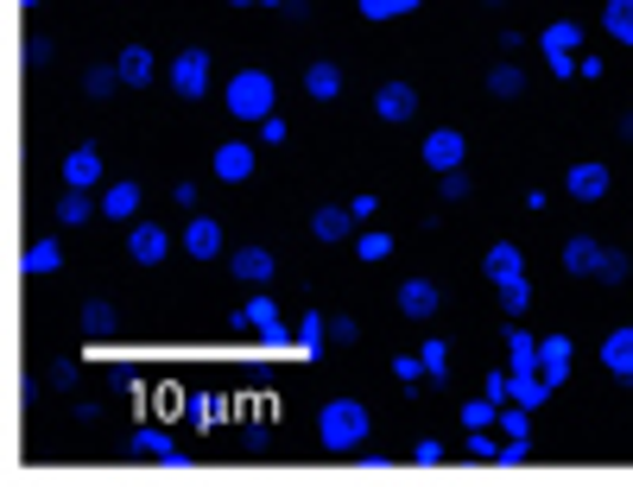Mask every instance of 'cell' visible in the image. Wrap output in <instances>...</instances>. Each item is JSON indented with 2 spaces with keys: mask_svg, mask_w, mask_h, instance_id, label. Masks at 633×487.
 <instances>
[{
  "mask_svg": "<svg viewBox=\"0 0 633 487\" xmlns=\"http://www.w3.org/2000/svg\"><path fill=\"white\" fill-rule=\"evenodd\" d=\"M368 431H374V418H368V406H354V399H324V411H317V436H324V450H361L368 443Z\"/></svg>",
  "mask_w": 633,
  "mask_h": 487,
  "instance_id": "obj_1",
  "label": "cell"
},
{
  "mask_svg": "<svg viewBox=\"0 0 633 487\" xmlns=\"http://www.w3.org/2000/svg\"><path fill=\"white\" fill-rule=\"evenodd\" d=\"M273 108H279V82L266 77V70H234V77H228V114H234V121H253V128H260Z\"/></svg>",
  "mask_w": 633,
  "mask_h": 487,
  "instance_id": "obj_2",
  "label": "cell"
},
{
  "mask_svg": "<svg viewBox=\"0 0 633 487\" xmlns=\"http://www.w3.org/2000/svg\"><path fill=\"white\" fill-rule=\"evenodd\" d=\"M228 330L260 335L266 348H285V342H292V323H285V317H279V305H273V298H260V291H253L248 305H241L234 317H228Z\"/></svg>",
  "mask_w": 633,
  "mask_h": 487,
  "instance_id": "obj_3",
  "label": "cell"
},
{
  "mask_svg": "<svg viewBox=\"0 0 633 487\" xmlns=\"http://www.w3.org/2000/svg\"><path fill=\"white\" fill-rule=\"evenodd\" d=\"M538 52L552 64V77H577V52H582V26L577 20H552L538 32Z\"/></svg>",
  "mask_w": 633,
  "mask_h": 487,
  "instance_id": "obj_4",
  "label": "cell"
},
{
  "mask_svg": "<svg viewBox=\"0 0 633 487\" xmlns=\"http://www.w3.org/2000/svg\"><path fill=\"white\" fill-rule=\"evenodd\" d=\"M172 89L184 102H203V96H209V52H177L172 57Z\"/></svg>",
  "mask_w": 633,
  "mask_h": 487,
  "instance_id": "obj_5",
  "label": "cell"
},
{
  "mask_svg": "<svg viewBox=\"0 0 633 487\" xmlns=\"http://www.w3.org/2000/svg\"><path fill=\"white\" fill-rule=\"evenodd\" d=\"M165 254H172V234L159 229V222H133V234H127V259H133V266H165Z\"/></svg>",
  "mask_w": 633,
  "mask_h": 487,
  "instance_id": "obj_6",
  "label": "cell"
},
{
  "mask_svg": "<svg viewBox=\"0 0 633 487\" xmlns=\"http://www.w3.org/2000/svg\"><path fill=\"white\" fill-rule=\"evenodd\" d=\"M374 114L386 121V128L412 121V114H418V89H412V82H380V89H374Z\"/></svg>",
  "mask_w": 633,
  "mask_h": 487,
  "instance_id": "obj_7",
  "label": "cell"
},
{
  "mask_svg": "<svg viewBox=\"0 0 633 487\" xmlns=\"http://www.w3.org/2000/svg\"><path fill=\"white\" fill-rule=\"evenodd\" d=\"M462 153H469V146H462V133L456 128H437L425 140V165L437 171V178H444V171H462Z\"/></svg>",
  "mask_w": 633,
  "mask_h": 487,
  "instance_id": "obj_8",
  "label": "cell"
},
{
  "mask_svg": "<svg viewBox=\"0 0 633 487\" xmlns=\"http://www.w3.org/2000/svg\"><path fill=\"white\" fill-rule=\"evenodd\" d=\"M253 146L248 140H228V146H216V158H209V171H216V178L222 184H241V178H253Z\"/></svg>",
  "mask_w": 633,
  "mask_h": 487,
  "instance_id": "obj_9",
  "label": "cell"
},
{
  "mask_svg": "<svg viewBox=\"0 0 633 487\" xmlns=\"http://www.w3.org/2000/svg\"><path fill=\"white\" fill-rule=\"evenodd\" d=\"M354 229H361V222H354V209H349V203H342V209H336V203H324L317 215H310V234H317L324 247H342V241H349Z\"/></svg>",
  "mask_w": 633,
  "mask_h": 487,
  "instance_id": "obj_10",
  "label": "cell"
},
{
  "mask_svg": "<svg viewBox=\"0 0 633 487\" xmlns=\"http://www.w3.org/2000/svg\"><path fill=\"white\" fill-rule=\"evenodd\" d=\"M564 190H570L577 203H596V197H608V165H596V158H582V165H570V178H564Z\"/></svg>",
  "mask_w": 633,
  "mask_h": 487,
  "instance_id": "obj_11",
  "label": "cell"
},
{
  "mask_svg": "<svg viewBox=\"0 0 633 487\" xmlns=\"http://www.w3.org/2000/svg\"><path fill=\"white\" fill-rule=\"evenodd\" d=\"M127 450H133V456H159L165 468H190V456H184L165 431H133V436H127Z\"/></svg>",
  "mask_w": 633,
  "mask_h": 487,
  "instance_id": "obj_12",
  "label": "cell"
},
{
  "mask_svg": "<svg viewBox=\"0 0 633 487\" xmlns=\"http://www.w3.org/2000/svg\"><path fill=\"white\" fill-rule=\"evenodd\" d=\"M602 241H589V234H577V241H564V273L570 279H596V266H602Z\"/></svg>",
  "mask_w": 633,
  "mask_h": 487,
  "instance_id": "obj_13",
  "label": "cell"
},
{
  "mask_svg": "<svg viewBox=\"0 0 633 487\" xmlns=\"http://www.w3.org/2000/svg\"><path fill=\"white\" fill-rule=\"evenodd\" d=\"M437 305H444V298H437V285H430V279H405L400 285V310L412 317V323H430Z\"/></svg>",
  "mask_w": 633,
  "mask_h": 487,
  "instance_id": "obj_14",
  "label": "cell"
},
{
  "mask_svg": "<svg viewBox=\"0 0 633 487\" xmlns=\"http://www.w3.org/2000/svg\"><path fill=\"white\" fill-rule=\"evenodd\" d=\"M96 184H101V153L96 146H76L64 158V190H96Z\"/></svg>",
  "mask_w": 633,
  "mask_h": 487,
  "instance_id": "obj_15",
  "label": "cell"
},
{
  "mask_svg": "<svg viewBox=\"0 0 633 487\" xmlns=\"http://www.w3.org/2000/svg\"><path fill=\"white\" fill-rule=\"evenodd\" d=\"M538 374H545V386L570 380V335H545L538 342Z\"/></svg>",
  "mask_w": 633,
  "mask_h": 487,
  "instance_id": "obj_16",
  "label": "cell"
},
{
  "mask_svg": "<svg viewBox=\"0 0 633 487\" xmlns=\"http://www.w3.org/2000/svg\"><path fill=\"white\" fill-rule=\"evenodd\" d=\"M304 96H310V102H336V96H342V64L317 57V64L304 70Z\"/></svg>",
  "mask_w": 633,
  "mask_h": 487,
  "instance_id": "obj_17",
  "label": "cell"
},
{
  "mask_svg": "<svg viewBox=\"0 0 633 487\" xmlns=\"http://www.w3.org/2000/svg\"><path fill=\"white\" fill-rule=\"evenodd\" d=\"M101 215H108V222H133V215H140V184L133 178L108 184V190H101Z\"/></svg>",
  "mask_w": 633,
  "mask_h": 487,
  "instance_id": "obj_18",
  "label": "cell"
},
{
  "mask_svg": "<svg viewBox=\"0 0 633 487\" xmlns=\"http://www.w3.org/2000/svg\"><path fill=\"white\" fill-rule=\"evenodd\" d=\"M602 367L614 374V380H633V323H627V330H614L602 342Z\"/></svg>",
  "mask_w": 633,
  "mask_h": 487,
  "instance_id": "obj_19",
  "label": "cell"
},
{
  "mask_svg": "<svg viewBox=\"0 0 633 487\" xmlns=\"http://www.w3.org/2000/svg\"><path fill=\"white\" fill-rule=\"evenodd\" d=\"M51 215H57V229H83L89 215H101V203H89V190H64V197L51 203Z\"/></svg>",
  "mask_w": 633,
  "mask_h": 487,
  "instance_id": "obj_20",
  "label": "cell"
},
{
  "mask_svg": "<svg viewBox=\"0 0 633 487\" xmlns=\"http://www.w3.org/2000/svg\"><path fill=\"white\" fill-rule=\"evenodd\" d=\"M228 273L241 285H266L273 279V254H266V247H241V254L228 259Z\"/></svg>",
  "mask_w": 633,
  "mask_h": 487,
  "instance_id": "obj_21",
  "label": "cell"
},
{
  "mask_svg": "<svg viewBox=\"0 0 633 487\" xmlns=\"http://www.w3.org/2000/svg\"><path fill=\"white\" fill-rule=\"evenodd\" d=\"M184 254H190V259H216V254H222V229H216L209 215H197V222L184 229Z\"/></svg>",
  "mask_w": 633,
  "mask_h": 487,
  "instance_id": "obj_22",
  "label": "cell"
},
{
  "mask_svg": "<svg viewBox=\"0 0 633 487\" xmlns=\"http://www.w3.org/2000/svg\"><path fill=\"white\" fill-rule=\"evenodd\" d=\"M83 335H89V342H114V335H121V317H114V305L89 298V305H83Z\"/></svg>",
  "mask_w": 633,
  "mask_h": 487,
  "instance_id": "obj_23",
  "label": "cell"
},
{
  "mask_svg": "<svg viewBox=\"0 0 633 487\" xmlns=\"http://www.w3.org/2000/svg\"><path fill=\"white\" fill-rule=\"evenodd\" d=\"M488 96H494V102H520V96H526V70H520V64H494V70H488Z\"/></svg>",
  "mask_w": 633,
  "mask_h": 487,
  "instance_id": "obj_24",
  "label": "cell"
},
{
  "mask_svg": "<svg viewBox=\"0 0 633 487\" xmlns=\"http://www.w3.org/2000/svg\"><path fill=\"white\" fill-rule=\"evenodd\" d=\"M114 70H121L127 89H146V82H152V52H146V45H127V52L114 57Z\"/></svg>",
  "mask_w": 633,
  "mask_h": 487,
  "instance_id": "obj_25",
  "label": "cell"
},
{
  "mask_svg": "<svg viewBox=\"0 0 633 487\" xmlns=\"http://www.w3.org/2000/svg\"><path fill=\"white\" fill-rule=\"evenodd\" d=\"M488 279L506 285V279H526V259H520V247L513 241H501V247H488Z\"/></svg>",
  "mask_w": 633,
  "mask_h": 487,
  "instance_id": "obj_26",
  "label": "cell"
},
{
  "mask_svg": "<svg viewBox=\"0 0 633 487\" xmlns=\"http://www.w3.org/2000/svg\"><path fill=\"white\" fill-rule=\"evenodd\" d=\"M602 32L614 45H633V0H608L602 7Z\"/></svg>",
  "mask_w": 633,
  "mask_h": 487,
  "instance_id": "obj_27",
  "label": "cell"
},
{
  "mask_svg": "<svg viewBox=\"0 0 633 487\" xmlns=\"http://www.w3.org/2000/svg\"><path fill=\"white\" fill-rule=\"evenodd\" d=\"M20 266L32 273V279H45V273H57V266H64V247H57V241H32Z\"/></svg>",
  "mask_w": 633,
  "mask_h": 487,
  "instance_id": "obj_28",
  "label": "cell"
},
{
  "mask_svg": "<svg viewBox=\"0 0 633 487\" xmlns=\"http://www.w3.org/2000/svg\"><path fill=\"white\" fill-rule=\"evenodd\" d=\"M506 355H513V374H532V367H538V342H532L520 323H506Z\"/></svg>",
  "mask_w": 633,
  "mask_h": 487,
  "instance_id": "obj_29",
  "label": "cell"
},
{
  "mask_svg": "<svg viewBox=\"0 0 633 487\" xmlns=\"http://www.w3.org/2000/svg\"><path fill=\"white\" fill-rule=\"evenodd\" d=\"M83 89H89V102H108V96L121 89V70H114V64H89V70H83Z\"/></svg>",
  "mask_w": 633,
  "mask_h": 487,
  "instance_id": "obj_30",
  "label": "cell"
},
{
  "mask_svg": "<svg viewBox=\"0 0 633 487\" xmlns=\"http://www.w3.org/2000/svg\"><path fill=\"white\" fill-rule=\"evenodd\" d=\"M545 392H552V386H545V374H513V406L538 411V406H545Z\"/></svg>",
  "mask_w": 633,
  "mask_h": 487,
  "instance_id": "obj_31",
  "label": "cell"
},
{
  "mask_svg": "<svg viewBox=\"0 0 633 487\" xmlns=\"http://www.w3.org/2000/svg\"><path fill=\"white\" fill-rule=\"evenodd\" d=\"M456 418H462V424H469V431H488V424H494V418H501V399H488V392H481V399H469V406L456 411Z\"/></svg>",
  "mask_w": 633,
  "mask_h": 487,
  "instance_id": "obj_32",
  "label": "cell"
},
{
  "mask_svg": "<svg viewBox=\"0 0 633 487\" xmlns=\"http://www.w3.org/2000/svg\"><path fill=\"white\" fill-rule=\"evenodd\" d=\"M361 7V20H405L412 7H425V0H354Z\"/></svg>",
  "mask_w": 633,
  "mask_h": 487,
  "instance_id": "obj_33",
  "label": "cell"
},
{
  "mask_svg": "<svg viewBox=\"0 0 633 487\" xmlns=\"http://www.w3.org/2000/svg\"><path fill=\"white\" fill-rule=\"evenodd\" d=\"M418 355H425V374H430V386H444V380H450V348H444L437 335H430V342L418 348Z\"/></svg>",
  "mask_w": 633,
  "mask_h": 487,
  "instance_id": "obj_34",
  "label": "cell"
},
{
  "mask_svg": "<svg viewBox=\"0 0 633 487\" xmlns=\"http://www.w3.org/2000/svg\"><path fill=\"white\" fill-rule=\"evenodd\" d=\"M501 310L506 317H526L532 310V279H506L501 285Z\"/></svg>",
  "mask_w": 633,
  "mask_h": 487,
  "instance_id": "obj_35",
  "label": "cell"
},
{
  "mask_svg": "<svg viewBox=\"0 0 633 487\" xmlns=\"http://www.w3.org/2000/svg\"><path fill=\"white\" fill-rule=\"evenodd\" d=\"M627 273H633V266H627V254H614V247H608V254H602V266H596V285H627Z\"/></svg>",
  "mask_w": 633,
  "mask_h": 487,
  "instance_id": "obj_36",
  "label": "cell"
},
{
  "mask_svg": "<svg viewBox=\"0 0 633 487\" xmlns=\"http://www.w3.org/2000/svg\"><path fill=\"white\" fill-rule=\"evenodd\" d=\"M354 254L368 259V266H380V259L393 254V241H386V234H374V229H368V234H361V241H354Z\"/></svg>",
  "mask_w": 633,
  "mask_h": 487,
  "instance_id": "obj_37",
  "label": "cell"
},
{
  "mask_svg": "<svg viewBox=\"0 0 633 487\" xmlns=\"http://www.w3.org/2000/svg\"><path fill=\"white\" fill-rule=\"evenodd\" d=\"M501 436H532V418H526V406H513V399L501 406Z\"/></svg>",
  "mask_w": 633,
  "mask_h": 487,
  "instance_id": "obj_38",
  "label": "cell"
},
{
  "mask_svg": "<svg viewBox=\"0 0 633 487\" xmlns=\"http://www.w3.org/2000/svg\"><path fill=\"white\" fill-rule=\"evenodd\" d=\"M501 443H506V436H488V431H469V456H476V462H501Z\"/></svg>",
  "mask_w": 633,
  "mask_h": 487,
  "instance_id": "obj_39",
  "label": "cell"
},
{
  "mask_svg": "<svg viewBox=\"0 0 633 487\" xmlns=\"http://www.w3.org/2000/svg\"><path fill=\"white\" fill-rule=\"evenodd\" d=\"M437 190H444V203H462L476 184H469V171H444V178H437Z\"/></svg>",
  "mask_w": 633,
  "mask_h": 487,
  "instance_id": "obj_40",
  "label": "cell"
},
{
  "mask_svg": "<svg viewBox=\"0 0 633 487\" xmlns=\"http://www.w3.org/2000/svg\"><path fill=\"white\" fill-rule=\"evenodd\" d=\"M298 342H304V348H324V342H329V323L317 317V310H310V317L298 323Z\"/></svg>",
  "mask_w": 633,
  "mask_h": 487,
  "instance_id": "obj_41",
  "label": "cell"
},
{
  "mask_svg": "<svg viewBox=\"0 0 633 487\" xmlns=\"http://www.w3.org/2000/svg\"><path fill=\"white\" fill-rule=\"evenodd\" d=\"M45 386H51V392H70V386H76V361H51Z\"/></svg>",
  "mask_w": 633,
  "mask_h": 487,
  "instance_id": "obj_42",
  "label": "cell"
},
{
  "mask_svg": "<svg viewBox=\"0 0 633 487\" xmlns=\"http://www.w3.org/2000/svg\"><path fill=\"white\" fill-rule=\"evenodd\" d=\"M51 57H57V45H51L45 32H39V38H25V64H32V70H45Z\"/></svg>",
  "mask_w": 633,
  "mask_h": 487,
  "instance_id": "obj_43",
  "label": "cell"
},
{
  "mask_svg": "<svg viewBox=\"0 0 633 487\" xmlns=\"http://www.w3.org/2000/svg\"><path fill=\"white\" fill-rule=\"evenodd\" d=\"M526 456H532V436H506L501 443V468H520Z\"/></svg>",
  "mask_w": 633,
  "mask_h": 487,
  "instance_id": "obj_44",
  "label": "cell"
},
{
  "mask_svg": "<svg viewBox=\"0 0 633 487\" xmlns=\"http://www.w3.org/2000/svg\"><path fill=\"white\" fill-rule=\"evenodd\" d=\"M285 140H292V128H285L279 114H266V121H260V146H285Z\"/></svg>",
  "mask_w": 633,
  "mask_h": 487,
  "instance_id": "obj_45",
  "label": "cell"
},
{
  "mask_svg": "<svg viewBox=\"0 0 633 487\" xmlns=\"http://www.w3.org/2000/svg\"><path fill=\"white\" fill-rule=\"evenodd\" d=\"M481 392H488V399H513V374H501V367H494V374H488V380H481Z\"/></svg>",
  "mask_w": 633,
  "mask_h": 487,
  "instance_id": "obj_46",
  "label": "cell"
},
{
  "mask_svg": "<svg viewBox=\"0 0 633 487\" xmlns=\"http://www.w3.org/2000/svg\"><path fill=\"white\" fill-rule=\"evenodd\" d=\"M393 374H400L405 386H418V374H425V355H400V361H393Z\"/></svg>",
  "mask_w": 633,
  "mask_h": 487,
  "instance_id": "obj_47",
  "label": "cell"
},
{
  "mask_svg": "<svg viewBox=\"0 0 633 487\" xmlns=\"http://www.w3.org/2000/svg\"><path fill=\"white\" fill-rule=\"evenodd\" d=\"M354 335H361L354 317H329V342H354Z\"/></svg>",
  "mask_w": 633,
  "mask_h": 487,
  "instance_id": "obj_48",
  "label": "cell"
},
{
  "mask_svg": "<svg viewBox=\"0 0 633 487\" xmlns=\"http://www.w3.org/2000/svg\"><path fill=\"white\" fill-rule=\"evenodd\" d=\"M412 462H418V468H430V462H444V443H437V436H425V443L412 450Z\"/></svg>",
  "mask_w": 633,
  "mask_h": 487,
  "instance_id": "obj_49",
  "label": "cell"
},
{
  "mask_svg": "<svg viewBox=\"0 0 633 487\" xmlns=\"http://www.w3.org/2000/svg\"><path fill=\"white\" fill-rule=\"evenodd\" d=\"M354 222H361V229H368V222H374V215H380V197H354Z\"/></svg>",
  "mask_w": 633,
  "mask_h": 487,
  "instance_id": "obj_50",
  "label": "cell"
},
{
  "mask_svg": "<svg viewBox=\"0 0 633 487\" xmlns=\"http://www.w3.org/2000/svg\"><path fill=\"white\" fill-rule=\"evenodd\" d=\"M108 392H133V367H114V374H108Z\"/></svg>",
  "mask_w": 633,
  "mask_h": 487,
  "instance_id": "obj_51",
  "label": "cell"
},
{
  "mask_svg": "<svg viewBox=\"0 0 633 487\" xmlns=\"http://www.w3.org/2000/svg\"><path fill=\"white\" fill-rule=\"evenodd\" d=\"M285 20H292V26H304V20H310V0H285Z\"/></svg>",
  "mask_w": 633,
  "mask_h": 487,
  "instance_id": "obj_52",
  "label": "cell"
},
{
  "mask_svg": "<svg viewBox=\"0 0 633 487\" xmlns=\"http://www.w3.org/2000/svg\"><path fill=\"white\" fill-rule=\"evenodd\" d=\"M614 133H621V140H633V114H621V121H614Z\"/></svg>",
  "mask_w": 633,
  "mask_h": 487,
  "instance_id": "obj_53",
  "label": "cell"
},
{
  "mask_svg": "<svg viewBox=\"0 0 633 487\" xmlns=\"http://www.w3.org/2000/svg\"><path fill=\"white\" fill-rule=\"evenodd\" d=\"M228 7H285V0H228Z\"/></svg>",
  "mask_w": 633,
  "mask_h": 487,
  "instance_id": "obj_54",
  "label": "cell"
},
{
  "mask_svg": "<svg viewBox=\"0 0 633 487\" xmlns=\"http://www.w3.org/2000/svg\"><path fill=\"white\" fill-rule=\"evenodd\" d=\"M488 7H506V0H488Z\"/></svg>",
  "mask_w": 633,
  "mask_h": 487,
  "instance_id": "obj_55",
  "label": "cell"
},
{
  "mask_svg": "<svg viewBox=\"0 0 633 487\" xmlns=\"http://www.w3.org/2000/svg\"><path fill=\"white\" fill-rule=\"evenodd\" d=\"M25 7H39V0H25Z\"/></svg>",
  "mask_w": 633,
  "mask_h": 487,
  "instance_id": "obj_56",
  "label": "cell"
}]
</instances>
